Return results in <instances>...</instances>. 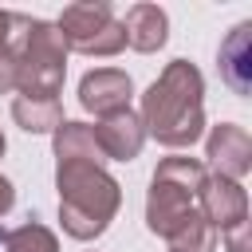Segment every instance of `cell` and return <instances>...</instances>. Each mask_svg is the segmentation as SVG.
Returning <instances> with one entry per match:
<instances>
[{
	"mask_svg": "<svg viewBox=\"0 0 252 252\" xmlns=\"http://www.w3.org/2000/svg\"><path fill=\"white\" fill-rule=\"evenodd\" d=\"M142 126L146 138L189 150L205 134V79L189 59H173L161 67V75L142 94Z\"/></svg>",
	"mask_w": 252,
	"mask_h": 252,
	"instance_id": "1",
	"label": "cell"
},
{
	"mask_svg": "<svg viewBox=\"0 0 252 252\" xmlns=\"http://www.w3.org/2000/svg\"><path fill=\"white\" fill-rule=\"evenodd\" d=\"M55 189H59V224L75 240H98L118 205L122 185L98 161H55Z\"/></svg>",
	"mask_w": 252,
	"mask_h": 252,
	"instance_id": "2",
	"label": "cell"
},
{
	"mask_svg": "<svg viewBox=\"0 0 252 252\" xmlns=\"http://www.w3.org/2000/svg\"><path fill=\"white\" fill-rule=\"evenodd\" d=\"M209 169L201 158H161L150 193H146V228L161 240H169L189 217H197V193L205 185Z\"/></svg>",
	"mask_w": 252,
	"mask_h": 252,
	"instance_id": "3",
	"label": "cell"
},
{
	"mask_svg": "<svg viewBox=\"0 0 252 252\" xmlns=\"http://www.w3.org/2000/svg\"><path fill=\"white\" fill-rule=\"evenodd\" d=\"M16 91L24 98H59L67 79V43L51 20H28L12 47Z\"/></svg>",
	"mask_w": 252,
	"mask_h": 252,
	"instance_id": "4",
	"label": "cell"
},
{
	"mask_svg": "<svg viewBox=\"0 0 252 252\" xmlns=\"http://www.w3.org/2000/svg\"><path fill=\"white\" fill-rule=\"evenodd\" d=\"M67 51H79V55H94V59H110L126 47V32H122V20H114V8L106 0H79V4H67L55 20Z\"/></svg>",
	"mask_w": 252,
	"mask_h": 252,
	"instance_id": "5",
	"label": "cell"
},
{
	"mask_svg": "<svg viewBox=\"0 0 252 252\" xmlns=\"http://www.w3.org/2000/svg\"><path fill=\"white\" fill-rule=\"evenodd\" d=\"M197 213L209 220L213 232H224V228L248 220V193H244L240 181L209 173L205 185H201V193H197Z\"/></svg>",
	"mask_w": 252,
	"mask_h": 252,
	"instance_id": "6",
	"label": "cell"
},
{
	"mask_svg": "<svg viewBox=\"0 0 252 252\" xmlns=\"http://www.w3.org/2000/svg\"><path fill=\"white\" fill-rule=\"evenodd\" d=\"M130 98H134V79L118 67H94L79 79V106L98 118L130 110Z\"/></svg>",
	"mask_w": 252,
	"mask_h": 252,
	"instance_id": "7",
	"label": "cell"
},
{
	"mask_svg": "<svg viewBox=\"0 0 252 252\" xmlns=\"http://www.w3.org/2000/svg\"><path fill=\"white\" fill-rule=\"evenodd\" d=\"M205 158L213 161V169H217L220 177L240 181V177L252 169V138H248V130L236 126V122L213 126L209 138H205Z\"/></svg>",
	"mask_w": 252,
	"mask_h": 252,
	"instance_id": "8",
	"label": "cell"
},
{
	"mask_svg": "<svg viewBox=\"0 0 252 252\" xmlns=\"http://www.w3.org/2000/svg\"><path fill=\"white\" fill-rule=\"evenodd\" d=\"M91 130H94V142H98L102 158H110V161H134L142 154V146H146V126H142V118L134 110L106 114Z\"/></svg>",
	"mask_w": 252,
	"mask_h": 252,
	"instance_id": "9",
	"label": "cell"
},
{
	"mask_svg": "<svg viewBox=\"0 0 252 252\" xmlns=\"http://www.w3.org/2000/svg\"><path fill=\"white\" fill-rule=\"evenodd\" d=\"M122 32H126V47H134L142 55H154L169 39V16L158 4H130L126 20H122Z\"/></svg>",
	"mask_w": 252,
	"mask_h": 252,
	"instance_id": "10",
	"label": "cell"
},
{
	"mask_svg": "<svg viewBox=\"0 0 252 252\" xmlns=\"http://www.w3.org/2000/svg\"><path fill=\"white\" fill-rule=\"evenodd\" d=\"M248 35H252V24L244 20V24H236L232 32H228V39L220 43V79L236 91V94H248V59H252V51H248Z\"/></svg>",
	"mask_w": 252,
	"mask_h": 252,
	"instance_id": "11",
	"label": "cell"
},
{
	"mask_svg": "<svg viewBox=\"0 0 252 252\" xmlns=\"http://www.w3.org/2000/svg\"><path fill=\"white\" fill-rule=\"evenodd\" d=\"M51 150H55V161H98V165L106 161L102 150H98V142H94L91 122H71V118H63L59 130L51 134Z\"/></svg>",
	"mask_w": 252,
	"mask_h": 252,
	"instance_id": "12",
	"label": "cell"
},
{
	"mask_svg": "<svg viewBox=\"0 0 252 252\" xmlns=\"http://www.w3.org/2000/svg\"><path fill=\"white\" fill-rule=\"evenodd\" d=\"M12 118L20 130L28 134H55L63 122V106L59 98H12Z\"/></svg>",
	"mask_w": 252,
	"mask_h": 252,
	"instance_id": "13",
	"label": "cell"
},
{
	"mask_svg": "<svg viewBox=\"0 0 252 252\" xmlns=\"http://www.w3.org/2000/svg\"><path fill=\"white\" fill-rule=\"evenodd\" d=\"M0 244L4 252H59V236L35 217L16 228H0Z\"/></svg>",
	"mask_w": 252,
	"mask_h": 252,
	"instance_id": "14",
	"label": "cell"
},
{
	"mask_svg": "<svg viewBox=\"0 0 252 252\" xmlns=\"http://www.w3.org/2000/svg\"><path fill=\"white\" fill-rule=\"evenodd\" d=\"M28 20H32V16H24V12H8V8H0V51L12 55V47H16L20 32L28 28Z\"/></svg>",
	"mask_w": 252,
	"mask_h": 252,
	"instance_id": "15",
	"label": "cell"
},
{
	"mask_svg": "<svg viewBox=\"0 0 252 252\" xmlns=\"http://www.w3.org/2000/svg\"><path fill=\"white\" fill-rule=\"evenodd\" d=\"M220 240H224V248H228V252H252V248H248V220H244V224L224 228V232H220Z\"/></svg>",
	"mask_w": 252,
	"mask_h": 252,
	"instance_id": "16",
	"label": "cell"
},
{
	"mask_svg": "<svg viewBox=\"0 0 252 252\" xmlns=\"http://www.w3.org/2000/svg\"><path fill=\"white\" fill-rule=\"evenodd\" d=\"M8 91H16V63L8 51H0V94H8Z\"/></svg>",
	"mask_w": 252,
	"mask_h": 252,
	"instance_id": "17",
	"label": "cell"
},
{
	"mask_svg": "<svg viewBox=\"0 0 252 252\" xmlns=\"http://www.w3.org/2000/svg\"><path fill=\"white\" fill-rule=\"evenodd\" d=\"M12 205H16V189H12V181H8L4 173H0V217H4V213H8Z\"/></svg>",
	"mask_w": 252,
	"mask_h": 252,
	"instance_id": "18",
	"label": "cell"
},
{
	"mask_svg": "<svg viewBox=\"0 0 252 252\" xmlns=\"http://www.w3.org/2000/svg\"><path fill=\"white\" fill-rule=\"evenodd\" d=\"M4 150H8V142H4V130H0V158H4Z\"/></svg>",
	"mask_w": 252,
	"mask_h": 252,
	"instance_id": "19",
	"label": "cell"
}]
</instances>
